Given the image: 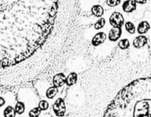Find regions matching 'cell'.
<instances>
[{
  "label": "cell",
  "mask_w": 151,
  "mask_h": 117,
  "mask_svg": "<svg viewBox=\"0 0 151 117\" xmlns=\"http://www.w3.org/2000/svg\"><path fill=\"white\" fill-rule=\"evenodd\" d=\"M58 0H0V65L27 60L47 41Z\"/></svg>",
  "instance_id": "1"
},
{
  "label": "cell",
  "mask_w": 151,
  "mask_h": 117,
  "mask_svg": "<svg viewBox=\"0 0 151 117\" xmlns=\"http://www.w3.org/2000/svg\"><path fill=\"white\" fill-rule=\"evenodd\" d=\"M4 104H5V100H4V98L0 97V108L4 106Z\"/></svg>",
  "instance_id": "23"
},
{
  "label": "cell",
  "mask_w": 151,
  "mask_h": 117,
  "mask_svg": "<svg viewBox=\"0 0 151 117\" xmlns=\"http://www.w3.org/2000/svg\"><path fill=\"white\" fill-rule=\"evenodd\" d=\"M66 77L65 76V75L63 73H59L57 75H55L53 77L52 79V83L54 86L56 87H61L62 85H64L66 83Z\"/></svg>",
  "instance_id": "6"
},
{
  "label": "cell",
  "mask_w": 151,
  "mask_h": 117,
  "mask_svg": "<svg viewBox=\"0 0 151 117\" xmlns=\"http://www.w3.org/2000/svg\"><path fill=\"white\" fill-rule=\"evenodd\" d=\"M134 1L137 2V4H144L147 2V0H134Z\"/></svg>",
  "instance_id": "22"
},
{
  "label": "cell",
  "mask_w": 151,
  "mask_h": 117,
  "mask_svg": "<svg viewBox=\"0 0 151 117\" xmlns=\"http://www.w3.org/2000/svg\"><path fill=\"white\" fill-rule=\"evenodd\" d=\"M58 93V88L56 86H52L47 90L46 92V97L48 99H52L57 95Z\"/></svg>",
  "instance_id": "13"
},
{
  "label": "cell",
  "mask_w": 151,
  "mask_h": 117,
  "mask_svg": "<svg viewBox=\"0 0 151 117\" xmlns=\"http://www.w3.org/2000/svg\"><path fill=\"white\" fill-rule=\"evenodd\" d=\"M91 13L96 17L101 18L104 14V9L100 4H95L91 7Z\"/></svg>",
  "instance_id": "11"
},
{
  "label": "cell",
  "mask_w": 151,
  "mask_h": 117,
  "mask_svg": "<svg viewBox=\"0 0 151 117\" xmlns=\"http://www.w3.org/2000/svg\"><path fill=\"white\" fill-rule=\"evenodd\" d=\"M137 9V2L134 0H126L122 4V10L125 13H132Z\"/></svg>",
  "instance_id": "8"
},
{
  "label": "cell",
  "mask_w": 151,
  "mask_h": 117,
  "mask_svg": "<svg viewBox=\"0 0 151 117\" xmlns=\"http://www.w3.org/2000/svg\"><path fill=\"white\" fill-rule=\"evenodd\" d=\"M109 22L113 27L122 28V25L124 24V22H125V19L122 13H120L119 12H114L111 16H110Z\"/></svg>",
  "instance_id": "4"
},
{
  "label": "cell",
  "mask_w": 151,
  "mask_h": 117,
  "mask_svg": "<svg viewBox=\"0 0 151 117\" xmlns=\"http://www.w3.org/2000/svg\"><path fill=\"white\" fill-rule=\"evenodd\" d=\"M121 2V0H106V4L109 7H116L119 5Z\"/></svg>",
  "instance_id": "21"
},
{
  "label": "cell",
  "mask_w": 151,
  "mask_h": 117,
  "mask_svg": "<svg viewBox=\"0 0 151 117\" xmlns=\"http://www.w3.org/2000/svg\"><path fill=\"white\" fill-rule=\"evenodd\" d=\"M16 110L12 106H7L4 110V117H16Z\"/></svg>",
  "instance_id": "14"
},
{
  "label": "cell",
  "mask_w": 151,
  "mask_h": 117,
  "mask_svg": "<svg viewBox=\"0 0 151 117\" xmlns=\"http://www.w3.org/2000/svg\"><path fill=\"white\" fill-rule=\"evenodd\" d=\"M147 44V38L145 35H139L133 41V45L135 48L141 49L143 48Z\"/></svg>",
  "instance_id": "7"
},
{
  "label": "cell",
  "mask_w": 151,
  "mask_h": 117,
  "mask_svg": "<svg viewBox=\"0 0 151 117\" xmlns=\"http://www.w3.org/2000/svg\"><path fill=\"white\" fill-rule=\"evenodd\" d=\"M118 47L121 49V50H127L130 47V41L129 40L125 38V39H122L121 41H119L118 43Z\"/></svg>",
  "instance_id": "16"
},
{
  "label": "cell",
  "mask_w": 151,
  "mask_h": 117,
  "mask_svg": "<svg viewBox=\"0 0 151 117\" xmlns=\"http://www.w3.org/2000/svg\"><path fill=\"white\" fill-rule=\"evenodd\" d=\"M38 108L41 111H46L49 108V103L46 100H41L38 103Z\"/></svg>",
  "instance_id": "20"
},
{
  "label": "cell",
  "mask_w": 151,
  "mask_h": 117,
  "mask_svg": "<svg viewBox=\"0 0 151 117\" xmlns=\"http://www.w3.org/2000/svg\"><path fill=\"white\" fill-rule=\"evenodd\" d=\"M105 24H106V19H105L104 18L101 17L96 22L95 24H94V27L95 29H102V28L105 26Z\"/></svg>",
  "instance_id": "18"
},
{
  "label": "cell",
  "mask_w": 151,
  "mask_h": 117,
  "mask_svg": "<svg viewBox=\"0 0 151 117\" xmlns=\"http://www.w3.org/2000/svg\"><path fill=\"white\" fill-rule=\"evenodd\" d=\"M41 113V110L38 107L34 108L29 112V117H38Z\"/></svg>",
  "instance_id": "19"
},
{
  "label": "cell",
  "mask_w": 151,
  "mask_h": 117,
  "mask_svg": "<svg viewBox=\"0 0 151 117\" xmlns=\"http://www.w3.org/2000/svg\"><path fill=\"white\" fill-rule=\"evenodd\" d=\"M103 117H151V77L135 80L121 89Z\"/></svg>",
  "instance_id": "2"
},
{
  "label": "cell",
  "mask_w": 151,
  "mask_h": 117,
  "mask_svg": "<svg viewBox=\"0 0 151 117\" xmlns=\"http://www.w3.org/2000/svg\"><path fill=\"white\" fill-rule=\"evenodd\" d=\"M107 38V35L104 32H100L96 34L91 40V44L94 47H97L100 44H103Z\"/></svg>",
  "instance_id": "5"
},
{
  "label": "cell",
  "mask_w": 151,
  "mask_h": 117,
  "mask_svg": "<svg viewBox=\"0 0 151 117\" xmlns=\"http://www.w3.org/2000/svg\"><path fill=\"white\" fill-rule=\"evenodd\" d=\"M52 117H53V116H52Z\"/></svg>",
  "instance_id": "24"
},
{
  "label": "cell",
  "mask_w": 151,
  "mask_h": 117,
  "mask_svg": "<svg viewBox=\"0 0 151 117\" xmlns=\"http://www.w3.org/2000/svg\"><path fill=\"white\" fill-rule=\"evenodd\" d=\"M15 110L18 114H22L25 111V106L22 102H18L15 106Z\"/></svg>",
  "instance_id": "15"
},
{
  "label": "cell",
  "mask_w": 151,
  "mask_h": 117,
  "mask_svg": "<svg viewBox=\"0 0 151 117\" xmlns=\"http://www.w3.org/2000/svg\"><path fill=\"white\" fill-rule=\"evenodd\" d=\"M150 29V25L147 21H142L140 22L137 27V32L139 33L140 35H144V34L147 33Z\"/></svg>",
  "instance_id": "10"
},
{
  "label": "cell",
  "mask_w": 151,
  "mask_h": 117,
  "mask_svg": "<svg viewBox=\"0 0 151 117\" xmlns=\"http://www.w3.org/2000/svg\"><path fill=\"white\" fill-rule=\"evenodd\" d=\"M78 80V75L75 72H72L66 77V84L69 86H72V85H75Z\"/></svg>",
  "instance_id": "12"
},
{
  "label": "cell",
  "mask_w": 151,
  "mask_h": 117,
  "mask_svg": "<svg viewBox=\"0 0 151 117\" xmlns=\"http://www.w3.org/2000/svg\"><path fill=\"white\" fill-rule=\"evenodd\" d=\"M125 29L127 30V32H128L131 34H134L136 32V27L134 24L131 22H128L125 23Z\"/></svg>",
  "instance_id": "17"
},
{
  "label": "cell",
  "mask_w": 151,
  "mask_h": 117,
  "mask_svg": "<svg viewBox=\"0 0 151 117\" xmlns=\"http://www.w3.org/2000/svg\"><path fill=\"white\" fill-rule=\"evenodd\" d=\"M122 35V28L121 27H113L109 34V38L111 41H116L119 39Z\"/></svg>",
  "instance_id": "9"
},
{
  "label": "cell",
  "mask_w": 151,
  "mask_h": 117,
  "mask_svg": "<svg viewBox=\"0 0 151 117\" xmlns=\"http://www.w3.org/2000/svg\"><path fill=\"white\" fill-rule=\"evenodd\" d=\"M52 109L57 116L62 117L64 116L66 113V105L64 100L62 98L57 99L53 104Z\"/></svg>",
  "instance_id": "3"
}]
</instances>
